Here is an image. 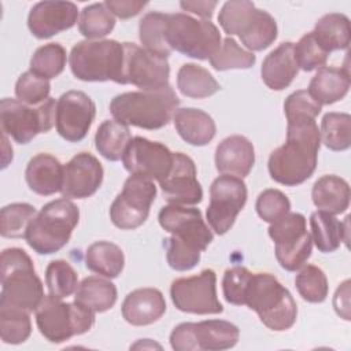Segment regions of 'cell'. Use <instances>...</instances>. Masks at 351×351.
<instances>
[{
	"mask_svg": "<svg viewBox=\"0 0 351 351\" xmlns=\"http://www.w3.org/2000/svg\"><path fill=\"white\" fill-rule=\"evenodd\" d=\"M217 276L211 269L192 277H181L171 282L170 296L173 304L184 313L219 314L223 311L217 298Z\"/></svg>",
	"mask_w": 351,
	"mask_h": 351,
	"instance_id": "obj_16",
	"label": "cell"
},
{
	"mask_svg": "<svg viewBox=\"0 0 351 351\" xmlns=\"http://www.w3.org/2000/svg\"><path fill=\"white\" fill-rule=\"evenodd\" d=\"M165 40L171 51L199 60H210L222 45L221 33L213 22L184 12L166 14Z\"/></svg>",
	"mask_w": 351,
	"mask_h": 351,
	"instance_id": "obj_9",
	"label": "cell"
},
{
	"mask_svg": "<svg viewBox=\"0 0 351 351\" xmlns=\"http://www.w3.org/2000/svg\"><path fill=\"white\" fill-rule=\"evenodd\" d=\"M85 266L106 278H115L123 270L125 255L111 241H96L85 252Z\"/></svg>",
	"mask_w": 351,
	"mask_h": 351,
	"instance_id": "obj_33",
	"label": "cell"
},
{
	"mask_svg": "<svg viewBox=\"0 0 351 351\" xmlns=\"http://www.w3.org/2000/svg\"><path fill=\"white\" fill-rule=\"evenodd\" d=\"M322 143L332 151H346L351 145V115L347 112H328L321 121Z\"/></svg>",
	"mask_w": 351,
	"mask_h": 351,
	"instance_id": "obj_36",
	"label": "cell"
},
{
	"mask_svg": "<svg viewBox=\"0 0 351 351\" xmlns=\"http://www.w3.org/2000/svg\"><path fill=\"white\" fill-rule=\"evenodd\" d=\"M51 84L48 80L33 74L30 70L19 75L15 84V96L27 106L41 104L49 97Z\"/></svg>",
	"mask_w": 351,
	"mask_h": 351,
	"instance_id": "obj_45",
	"label": "cell"
},
{
	"mask_svg": "<svg viewBox=\"0 0 351 351\" xmlns=\"http://www.w3.org/2000/svg\"><path fill=\"white\" fill-rule=\"evenodd\" d=\"M32 322L29 313L14 307H0V336L7 344H21L29 339Z\"/></svg>",
	"mask_w": 351,
	"mask_h": 351,
	"instance_id": "obj_42",
	"label": "cell"
},
{
	"mask_svg": "<svg viewBox=\"0 0 351 351\" xmlns=\"http://www.w3.org/2000/svg\"><path fill=\"white\" fill-rule=\"evenodd\" d=\"M295 287L299 295L310 303H322L329 291L325 273L314 265L303 266L295 277Z\"/></svg>",
	"mask_w": 351,
	"mask_h": 351,
	"instance_id": "obj_43",
	"label": "cell"
},
{
	"mask_svg": "<svg viewBox=\"0 0 351 351\" xmlns=\"http://www.w3.org/2000/svg\"><path fill=\"white\" fill-rule=\"evenodd\" d=\"M123 73L122 84H132L140 88V90L158 89L169 85L170 67L165 58L151 53L145 48H141L133 43H122Z\"/></svg>",
	"mask_w": 351,
	"mask_h": 351,
	"instance_id": "obj_17",
	"label": "cell"
},
{
	"mask_svg": "<svg viewBox=\"0 0 351 351\" xmlns=\"http://www.w3.org/2000/svg\"><path fill=\"white\" fill-rule=\"evenodd\" d=\"M255 62L256 56L252 52L241 48L232 37L222 40L219 51L210 59V64L218 71L230 69H250L255 64Z\"/></svg>",
	"mask_w": 351,
	"mask_h": 351,
	"instance_id": "obj_44",
	"label": "cell"
},
{
	"mask_svg": "<svg viewBox=\"0 0 351 351\" xmlns=\"http://www.w3.org/2000/svg\"><path fill=\"white\" fill-rule=\"evenodd\" d=\"M287 121V141L270 154L267 169L276 182L296 186L315 171L321 134L315 118L293 117Z\"/></svg>",
	"mask_w": 351,
	"mask_h": 351,
	"instance_id": "obj_1",
	"label": "cell"
},
{
	"mask_svg": "<svg viewBox=\"0 0 351 351\" xmlns=\"http://www.w3.org/2000/svg\"><path fill=\"white\" fill-rule=\"evenodd\" d=\"M165 21L166 14L148 12L145 14L138 25V37L143 47L154 55L167 59L171 53L170 47L165 40Z\"/></svg>",
	"mask_w": 351,
	"mask_h": 351,
	"instance_id": "obj_37",
	"label": "cell"
},
{
	"mask_svg": "<svg viewBox=\"0 0 351 351\" xmlns=\"http://www.w3.org/2000/svg\"><path fill=\"white\" fill-rule=\"evenodd\" d=\"M159 185L169 204H197L203 199V189L196 178L195 162L182 152H174L173 166Z\"/></svg>",
	"mask_w": 351,
	"mask_h": 351,
	"instance_id": "obj_20",
	"label": "cell"
},
{
	"mask_svg": "<svg viewBox=\"0 0 351 351\" xmlns=\"http://www.w3.org/2000/svg\"><path fill=\"white\" fill-rule=\"evenodd\" d=\"M37 215L36 208L29 203H11L4 206L0 213V233L7 239H21L32 219Z\"/></svg>",
	"mask_w": 351,
	"mask_h": 351,
	"instance_id": "obj_40",
	"label": "cell"
},
{
	"mask_svg": "<svg viewBox=\"0 0 351 351\" xmlns=\"http://www.w3.org/2000/svg\"><path fill=\"white\" fill-rule=\"evenodd\" d=\"M317 43L328 52L347 49L350 45V19L344 14L330 12L321 16L311 32Z\"/></svg>",
	"mask_w": 351,
	"mask_h": 351,
	"instance_id": "obj_32",
	"label": "cell"
},
{
	"mask_svg": "<svg viewBox=\"0 0 351 351\" xmlns=\"http://www.w3.org/2000/svg\"><path fill=\"white\" fill-rule=\"evenodd\" d=\"M95 311L48 295L36 308V324L40 333L51 343H63L73 336L84 335L95 325Z\"/></svg>",
	"mask_w": 351,
	"mask_h": 351,
	"instance_id": "obj_10",
	"label": "cell"
},
{
	"mask_svg": "<svg viewBox=\"0 0 351 351\" xmlns=\"http://www.w3.org/2000/svg\"><path fill=\"white\" fill-rule=\"evenodd\" d=\"M158 219L160 226L171 233L163 243L169 266L177 271L193 269L214 239L200 210L169 204L160 208Z\"/></svg>",
	"mask_w": 351,
	"mask_h": 351,
	"instance_id": "obj_2",
	"label": "cell"
},
{
	"mask_svg": "<svg viewBox=\"0 0 351 351\" xmlns=\"http://www.w3.org/2000/svg\"><path fill=\"white\" fill-rule=\"evenodd\" d=\"M122 317L134 326L156 322L166 311L163 293L156 288H138L126 295L122 303Z\"/></svg>",
	"mask_w": 351,
	"mask_h": 351,
	"instance_id": "obj_24",
	"label": "cell"
},
{
	"mask_svg": "<svg viewBox=\"0 0 351 351\" xmlns=\"http://www.w3.org/2000/svg\"><path fill=\"white\" fill-rule=\"evenodd\" d=\"M252 273L243 266H233L228 269L222 278V292L225 300L230 304L243 306L244 292Z\"/></svg>",
	"mask_w": 351,
	"mask_h": 351,
	"instance_id": "obj_48",
	"label": "cell"
},
{
	"mask_svg": "<svg viewBox=\"0 0 351 351\" xmlns=\"http://www.w3.org/2000/svg\"><path fill=\"white\" fill-rule=\"evenodd\" d=\"M255 163L252 143L240 134L223 138L215 149V167L221 174L243 178Z\"/></svg>",
	"mask_w": 351,
	"mask_h": 351,
	"instance_id": "obj_23",
	"label": "cell"
},
{
	"mask_svg": "<svg viewBox=\"0 0 351 351\" xmlns=\"http://www.w3.org/2000/svg\"><path fill=\"white\" fill-rule=\"evenodd\" d=\"M178 106L180 99L169 84L158 89L117 95L110 103V112L115 121L128 126L155 130L170 122Z\"/></svg>",
	"mask_w": 351,
	"mask_h": 351,
	"instance_id": "obj_3",
	"label": "cell"
},
{
	"mask_svg": "<svg viewBox=\"0 0 351 351\" xmlns=\"http://www.w3.org/2000/svg\"><path fill=\"white\" fill-rule=\"evenodd\" d=\"M173 159L174 152L162 143L136 136L126 147L122 163L132 176H140L160 182L169 174Z\"/></svg>",
	"mask_w": 351,
	"mask_h": 351,
	"instance_id": "obj_18",
	"label": "cell"
},
{
	"mask_svg": "<svg viewBox=\"0 0 351 351\" xmlns=\"http://www.w3.org/2000/svg\"><path fill=\"white\" fill-rule=\"evenodd\" d=\"M80 219L78 207L67 197L47 203L29 223L26 243L40 255L55 254L70 240Z\"/></svg>",
	"mask_w": 351,
	"mask_h": 351,
	"instance_id": "obj_6",
	"label": "cell"
},
{
	"mask_svg": "<svg viewBox=\"0 0 351 351\" xmlns=\"http://www.w3.org/2000/svg\"><path fill=\"white\" fill-rule=\"evenodd\" d=\"M247 202L245 182L234 176L222 174L210 186L207 222L217 234H225L233 226Z\"/></svg>",
	"mask_w": 351,
	"mask_h": 351,
	"instance_id": "obj_15",
	"label": "cell"
},
{
	"mask_svg": "<svg viewBox=\"0 0 351 351\" xmlns=\"http://www.w3.org/2000/svg\"><path fill=\"white\" fill-rule=\"evenodd\" d=\"M218 5L217 1H181L180 3V7L184 10V11H189L192 14H196L204 19H210L214 14V10L215 7Z\"/></svg>",
	"mask_w": 351,
	"mask_h": 351,
	"instance_id": "obj_52",
	"label": "cell"
},
{
	"mask_svg": "<svg viewBox=\"0 0 351 351\" xmlns=\"http://www.w3.org/2000/svg\"><path fill=\"white\" fill-rule=\"evenodd\" d=\"M298 66L304 71H313L325 66L329 53L317 43L313 33H306L293 45Z\"/></svg>",
	"mask_w": 351,
	"mask_h": 351,
	"instance_id": "obj_46",
	"label": "cell"
},
{
	"mask_svg": "<svg viewBox=\"0 0 351 351\" xmlns=\"http://www.w3.org/2000/svg\"><path fill=\"white\" fill-rule=\"evenodd\" d=\"M313 203L321 211L332 215L344 213L350 206V185L335 174H326L318 178L311 189Z\"/></svg>",
	"mask_w": 351,
	"mask_h": 351,
	"instance_id": "obj_29",
	"label": "cell"
},
{
	"mask_svg": "<svg viewBox=\"0 0 351 351\" xmlns=\"http://www.w3.org/2000/svg\"><path fill=\"white\" fill-rule=\"evenodd\" d=\"M130 140L132 134L128 125L107 119L99 126L95 134V147L103 158L117 162L122 159Z\"/></svg>",
	"mask_w": 351,
	"mask_h": 351,
	"instance_id": "obj_34",
	"label": "cell"
},
{
	"mask_svg": "<svg viewBox=\"0 0 351 351\" xmlns=\"http://www.w3.org/2000/svg\"><path fill=\"white\" fill-rule=\"evenodd\" d=\"M123 44L117 40L80 41L70 52L69 63L75 78L88 82L114 81L122 84Z\"/></svg>",
	"mask_w": 351,
	"mask_h": 351,
	"instance_id": "obj_7",
	"label": "cell"
},
{
	"mask_svg": "<svg viewBox=\"0 0 351 351\" xmlns=\"http://www.w3.org/2000/svg\"><path fill=\"white\" fill-rule=\"evenodd\" d=\"M78 7L71 1H40L36 3L27 16L30 33L40 38H49L75 25Z\"/></svg>",
	"mask_w": 351,
	"mask_h": 351,
	"instance_id": "obj_22",
	"label": "cell"
},
{
	"mask_svg": "<svg viewBox=\"0 0 351 351\" xmlns=\"http://www.w3.org/2000/svg\"><path fill=\"white\" fill-rule=\"evenodd\" d=\"M293 43H281L262 62L261 77L267 88L282 90L291 85L299 71L293 52Z\"/></svg>",
	"mask_w": 351,
	"mask_h": 351,
	"instance_id": "obj_25",
	"label": "cell"
},
{
	"mask_svg": "<svg viewBox=\"0 0 351 351\" xmlns=\"http://www.w3.org/2000/svg\"><path fill=\"white\" fill-rule=\"evenodd\" d=\"M156 197L155 184L140 176H130L110 207L112 223L123 230L141 226L148 215L152 202Z\"/></svg>",
	"mask_w": 351,
	"mask_h": 351,
	"instance_id": "obj_14",
	"label": "cell"
},
{
	"mask_svg": "<svg viewBox=\"0 0 351 351\" xmlns=\"http://www.w3.org/2000/svg\"><path fill=\"white\" fill-rule=\"evenodd\" d=\"M321 110H322V106L317 103L311 97V95L304 89L291 93L284 101V114L287 118H293V117L317 118Z\"/></svg>",
	"mask_w": 351,
	"mask_h": 351,
	"instance_id": "obj_49",
	"label": "cell"
},
{
	"mask_svg": "<svg viewBox=\"0 0 351 351\" xmlns=\"http://www.w3.org/2000/svg\"><path fill=\"white\" fill-rule=\"evenodd\" d=\"M104 4L112 15L121 19H128L136 16L148 3L137 0H107Z\"/></svg>",
	"mask_w": 351,
	"mask_h": 351,
	"instance_id": "obj_50",
	"label": "cell"
},
{
	"mask_svg": "<svg viewBox=\"0 0 351 351\" xmlns=\"http://www.w3.org/2000/svg\"><path fill=\"white\" fill-rule=\"evenodd\" d=\"M267 230L274 241V252L280 266L287 271H296L303 267L313 250V239L306 229L304 215L288 213L270 223Z\"/></svg>",
	"mask_w": 351,
	"mask_h": 351,
	"instance_id": "obj_12",
	"label": "cell"
},
{
	"mask_svg": "<svg viewBox=\"0 0 351 351\" xmlns=\"http://www.w3.org/2000/svg\"><path fill=\"white\" fill-rule=\"evenodd\" d=\"M74 302L95 313H104L117 302V287L110 280L89 276L78 284Z\"/></svg>",
	"mask_w": 351,
	"mask_h": 351,
	"instance_id": "obj_31",
	"label": "cell"
},
{
	"mask_svg": "<svg viewBox=\"0 0 351 351\" xmlns=\"http://www.w3.org/2000/svg\"><path fill=\"white\" fill-rule=\"evenodd\" d=\"M55 119L56 101L52 97L37 107L10 97L0 101L1 132L11 136L18 144H27L38 133H47L55 125Z\"/></svg>",
	"mask_w": 351,
	"mask_h": 351,
	"instance_id": "obj_11",
	"label": "cell"
},
{
	"mask_svg": "<svg viewBox=\"0 0 351 351\" xmlns=\"http://www.w3.org/2000/svg\"><path fill=\"white\" fill-rule=\"evenodd\" d=\"M66 49L58 43H49L36 49L30 59V71L41 78L58 77L66 66Z\"/></svg>",
	"mask_w": 351,
	"mask_h": 351,
	"instance_id": "obj_39",
	"label": "cell"
},
{
	"mask_svg": "<svg viewBox=\"0 0 351 351\" xmlns=\"http://www.w3.org/2000/svg\"><path fill=\"white\" fill-rule=\"evenodd\" d=\"M239 328L223 319L182 322L170 333V346L176 351H221L236 346Z\"/></svg>",
	"mask_w": 351,
	"mask_h": 351,
	"instance_id": "obj_13",
	"label": "cell"
},
{
	"mask_svg": "<svg viewBox=\"0 0 351 351\" xmlns=\"http://www.w3.org/2000/svg\"><path fill=\"white\" fill-rule=\"evenodd\" d=\"M45 285L49 295L64 299L77 291L78 276L69 262L56 259L49 262L45 269Z\"/></svg>",
	"mask_w": 351,
	"mask_h": 351,
	"instance_id": "obj_41",
	"label": "cell"
},
{
	"mask_svg": "<svg viewBox=\"0 0 351 351\" xmlns=\"http://www.w3.org/2000/svg\"><path fill=\"white\" fill-rule=\"evenodd\" d=\"M103 166L89 152H80L63 166V184L60 193L67 199H86L103 182Z\"/></svg>",
	"mask_w": 351,
	"mask_h": 351,
	"instance_id": "obj_21",
	"label": "cell"
},
{
	"mask_svg": "<svg viewBox=\"0 0 351 351\" xmlns=\"http://www.w3.org/2000/svg\"><path fill=\"white\" fill-rule=\"evenodd\" d=\"M348 67H329L318 69L308 84L307 92L321 106L333 104L348 93L350 89Z\"/></svg>",
	"mask_w": 351,
	"mask_h": 351,
	"instance_id": "obj_27",
	"label": "cell"
},
{
	"mask_svg": "<svg viewBox=\"0 0 351 351\" xmlns=\"http://www.w3.org/2000/svg\"><path fill=\"white\" fill-rule=\"evenodd\" d=\"M177 88L192 99H204L221 89L218 81L204 67L195 63H185L177 73Z\"/></svg>",
	"mask_w": 351,
	"mask_h": 351,
	"instance_id": "obj_35",
	"label": "cell"
},
{
	"mask_svg": "<svg viewBox=\"0 0 351 351\" xmlns=\"http://www.w3.org/2000/svg\"><path fill=\"white\" fill-rule=\"evenodd\" d=\"M218 22L229 36H239L245 48L262 51L277 38L276 19L263 10L255 7L252 1H226L218 15Z\"/></svg>",
	"mask_w": 351,
	"mask_h": 351,
	"instance_id": "obj_8",
	"label": "cell"
},
{
	"mask_svg": "<svg viewBox=\"0 0 351 351\" xmlns=\"http://www.w3.org/2000/svg\"><path fill=\"white\" fill-rule=\"evenodd\" d=\"M173 121L180 137L191 145L202 147L208 144L217 132L214 119L199 108H177Z\"/></svg>",
	"mask_w": 351,
	"mask_h": 351,
	"instance_id": "obj_28",
	"label": "cell"
},
{
	"mask_svg": "<svg viewBox=\"0 0 351 351\" xmlns=\"http://www.w3.org/2000/svg\"><path fill=\"white\" fill-rule=\"evenodd\" d=\"M333 307L341 318L350 321V280L341 282L333 296Z\"/></svg>",
	"mask_w": 351,
	"mask_h": 351,
	"instance_id": "obj_51",
	"label": "cell"
},
{
	"mask_svg": "<svg viewBox=\"0 0 351 351\" xmlns=\"http://www.w3.org/2000/svg\"><path fill=\"white\" fill-rule=\"evenodd\" d=\"M95 115L96 106L85 92L69 90L56 101V130L66 141H81L88 134Z\"/></svg>",
	"mask_w": 351,
	"mask_h": 351,
	"instance_id": "obj_19",
	"label": "cell"
},
{
	"mask_svg": "<svg viewBox=\"0 0 351 351\" xmlns=\"http://www.w3.org/2000/svg\"><path fill=\"white\" fill-rule=\"evenodd\" d=\"M0 278V307L36 311L44 299V288L26 251L16 247L3 250Z\"/></svg>",
	"mask_w": 351,
	"mask_h": 351,
	"instance_id": "obj_4",
	"label": "cell"
},
{
	"mask_svg": "<svg viewBox=\"0 0 351 351\" xmlns=\"http://www.w3.org/2000/svg\"><path fill=\"white\" fill-rule=\"evenodd\" d=\"M244 304L258 314L265 326L276 332L292 328L298 317L291 292L269 273H252L244 292Z\"/></svg>",
	"mask_w": 351,
	"mask_h": 351,
	"instance_id": "obj_5",
	"label": "cell"
},
{
	"mask_svg": "<svg viewBox=\"0 0 351 351\" xmlns=\"http://www.w3.org/2000/svg\"><path fill=\"white\" fill-rule=\"evenodd\" d=\"M27 186L37 195L49 196L60 192L63 184V166L51 154L34 155L25 170Z\"/></svg>",
	"mask_w": 351,
	"mask_h": 351,
	"instance_id": "obj_26",
	"label": "cell"
},
{
	"mask_svg": "<svg viewBox=\"0 0 351 351\" xmlns=\"http://www.w3.org/2000/svg\"><path fill=\"white\" fill-rule=\"evenodd\" d=\"M255 208L263 221L273 223L289 213L291 202L285 193L278 189H265L259 193Z\"/></svg>",
	"mask_w": 351,
	"mask_h": 351,
	"instance_id": "obj_47",
	"label": "cell"
},
{
	"mask_svg": "<svg viewBox=\"0 0 351 351\" xmlns=\"http://www.w3.org/2000/svg\"><path fill=\"white\" fill-rule=\"evenodd\" d=\"M115 18L104 3H93L82 8L78 30L86 38H100L112 32Z\"/></svg>",
	"mask_w": 351,
	"mask_h": 351,
	"instance_id": "obj_38",
	"label": "cell"
},
{
	"mask_svg": "<svg viewBox=\"0 0 351 351\" xmlns=\"http://www.w3.org/2000/svg\"><path fill=\"white\" fill-rule=\"evenodd\" d=\"M348 219L350 217L347 215L340 222L335 215L321 210L311 214V239L318 251L329 254L336 251L341 241L348 244Z\"/></svg>",
	"mask_w": 351,
	"mask_h": 351,
	"instance_id": "obj_30",
	"label": "cell"
}]
</instances>
